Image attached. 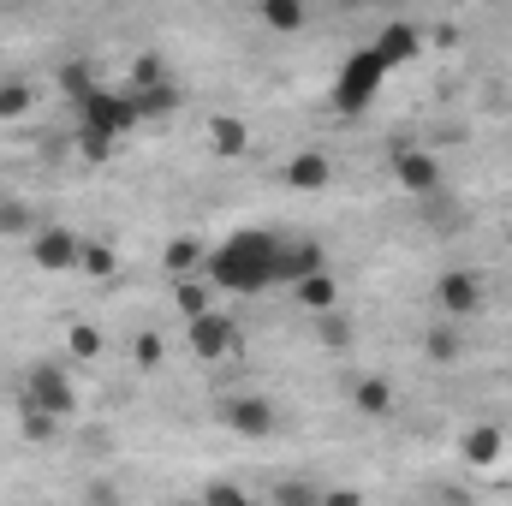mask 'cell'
<instances>
[{
  "mask_svg": "<svg viewBox=\"0 0 512 506\" xmlns=\"http://www.w3.org/2000/svg\"><path fill=\"white\" fill-rule=\"evenodd\" d=\"M18 399H30V405H42L48 417H72L78 411V387H72V370L66 364H54V358H42V364H30L24 370V393Z\"/></svg>",
  "mask_w": 512,
  "mask_h": 506,
  "instance_id": "3",
  "label": "cell"
},
{
  "mask_svg": "<svg viewBox=\"0 0 512 506\" xmlns=\"http://www.w3.org/2000/svg\"><path fill=\"white\" fill-rule=\"evenodd\" d=\"M60 90H66V96H72V102L84 108V102H90V96H96L102 84L90 78V66H84V60H72V66H60Z\"/></svg>",
  "mask_w": 512,
  "mask_h": 506,
  "instance_id": "27",
  "label": "cell"
},
{
  "mask_svg": "<svg viewBox=\"0 0 512 506\" xmlns=\"http://www.w3.org/2000/svg\"><path fill=\"white\" fill-rule=\"evenodd\" d=\"M161 268H167L173 280H191V274H203V268H209V245H203L197 233H179V239L161 251Z\"/></svg>",
  "mask_w": 512,
  "mask_h": 506,
  "instance_id": "13",
  "label": "cell"
},
{
  "mask_svg": "<svg viewBox=\"0 0 512 506\" xmlns=\"http://www.w3.org/2000/svg\"><path fill=\"white\" fill-rule=\"evenodd\" d=\"M90 506H120V495H114L108 483H96V489H90Z\"/></svg>",
  "mask_w": 512,
  "mask_h": 506,
  "instance_id": "35",
  "label": "cell"
},
{
  "mask_svg": "<svg viewBox=\"0 0 512 506\" xmlns=\"http://www.w3.org/2000/svg\"><path fill=\"white\" fill-rule=\"evenodd\" d=\"M328 268V256H322V245L316 239H280V286H298L304 274H322Z\"/></svg>",
  "mask_w": 512,
  "mask_h": 506,
  "instance_id": "12",
  "label": "cell"
},
{
  "mask_svg": "<svg viewBox=\"0 0 512 506\" xmlns=\"http://www.w3.org/2000/svg\"><path fill=\"white\" fill-rule=\"evenodd\" d=\"M30 102H36V96H30V84H24V78H6V84H0V120H24V114H30Z\"/></svg>",
  "mask_w": 512,
  "mask_h": 506,
  "instance_id": "30",
  "label": "cell"
},
{
  "mask_svg": "<svg viewBox=\"0 0 512 506\" xmlns=\"http://www.w3.org/2000/svg\"><path fill=\"white\" fill-rule=\"evenodd\" d=\"M322 506H364V495H358V489H340V483H334V489H322Z\"/></svg>",
  "mask_w": 512,
  "mask_h": 506,
  "instance_id": "34",
  "label": "cell"
},
{
  "mask_svg": "<svg viewBox=\"0 0 512 506\" xmlns=\"http://www.w3.org/2000/svg\"><path fill=\"white\" fill-rule=\"evenodd\" d=\"M66 352H72L78 364L102 358V328H90V322H72V328H66Z\"/></svg>",
  "mask_w": 512,
  "mask_h": 506,
  "instance_id": "28",
  "label": "cell"
},
{
  "mask_svg": "<svg viewBox=\"0 0 512 506\" xmlns=\"http://www.w3.org/2000/svg\"><path fill=\"white\" fill-rule=\"evenodd\" d=\"M423 352H429V364H459L465 340H459V328H453V322H435V328L423 334Z\"/></svg>",
  "mask_w": 512,
  "mask_h": 506,
  "instance_id": "23",
  "label": "cell"
},
{
  "mask_svg": "<svg viewBox=\"0 0 512 506\" xmlns=\"http://www.w3.org/2000/svg\"><path fill=\"white\" fill-rule=\"evenodd\" d=\"M173 304H179V316H185V322H197V316H209V310H215V286H209L203 274L173 280Z\"/></svg>",
  "mask_w": 512,
  "mask_h": 506,
  "instance_id": "18",
  "label": "cell"
},
{
  "mask_svg": "<svg viewBox=\"0 0 512 506\" xmlns=\"http://www.w3.org/2000/svg\"><path fill=\"white\" fill-rule=\"evenodd\" d=\"M131 358H137V370H161V334H155V328H137Z\"/></svg>",
  "mask_w": 512,
  "mask_h": 506,
  "instance_id": "32",
  "label": "cell"
},
{
  "mask_svg": "<svg viewBox=\"0 0 512 506\" xmlns=\"http://www.w3.org/2000/svg\"><path fill=\"white\" fill-rule=\"evenodd\" d=\"M316 334H322V346H352V316H340V310H328V316H316Z\"/></svg>",
  "mask_w": 512,
  "mask_h": 506,
  "instance_id": "31",
  "label": "cell"
},
{
  "mask_svg": "<svg viewBox=\"0 0 512 506\" xmlns=\"http://www.w3.org/2000/svg\"><path fill=\"white\" fill-rule=\"evenodd\" d=\"M328 179H334V161L322 149H298L286 161V185H298V191H328Z\"/></svg>",
  "mask_w": 512,
  "mask_h": 506,
  "instance_id": "14",
  "label": "cell"
},
{
  "mask_svg": "<svg viewBox=\"0 0 512 506\" xmlns=\"http://www.w3.org/2000/svg\"><path fill=\"white\" fill-rule=\"evenodd\" d=\"M215 417H221V429H233V435H245V441H268V435L280 429V411H274V399H262V393H227V399L215 405Z\"/></svg>",
  "mask_w": 512,
  "mask_h": 506,
  "instance_id": "5",
  "label": "cell"
},
{
  "mask_svg": "<svg viewBox=\"0 0 512 506\" xmlns=\"http://www.w3.org/2000/svg\"><path fill=\"white\" fill-rule=\"evenodd\" d=\"M78 274H90V280H114V274H120V251H114L108 239H84V262H78Z\"/></svg>",
  "mask_w": 512,
  "mask_h": 506,
  "instance_id": "24",
  "label": "cell"
},
{
  "mask_svg": "<svg viewBox=\"0 0 512 506\" xmlns=\"http://www.w3.org/2000/svg\"><path fill=\"white\" fill-rule=\"evenodd\" d=\"M84 126L120 143V137H126V131H137L143 120H137V102H131V90H96V96L84 102Z\"/></svg>",
  "mask_w": 512,
  "mask_h": 506,
  "instance_id": "7",
  "label": "cell"
},
{
  "mask_svg": "<svg viewBox=\"0 0 512 506\" xmlns=\"http://www.w3.org/2000/svg\"><path fill=\"white\" fill-rule=\"evenodd\" d=\"M477 304H483V274H477V268H441V274H435V310H441L447 322L471 316Z\"/></svg>",
  "mask_w": 512,
  "mask_h": 506,
  "instance_id": "8",
  "label": "cell"
},
{
  "mask_svg": "<svg viewBox=\"0 0 512 506\" xmlns=\"http://www.w3.org/2000/svg\"><path fill=\"white\" fill-rule=\"evenodd\" d=\"M280 233H233V239H221L215 251H209V268H203V280L215 286V292H239V298H256V292H268V286H280Z\"/></svg>",
  "mask_w": 512,
  "mask_h": 506,
  "instance_id": "1",
  "label": "cell"
},
{
  "mask_svg": "<svg viewBox=\"0 0 512 506\" xmlns=\"http://www.w3.org/2000/svg\"><path fill=\"white\" fill-rule=\"evenodd\" d=\"M393 405H399V393H393L387 376H352V411H364V417H393Z\"/></svg>",
  "mask_w": 512,
  "mask_h": 506,
  "instance_id": "16",
  "label": "cell"
},
{
  "mask_svg": "<svg viewBox=\"0 0 512 506\" xmlns=\"http://www.w3.org/2000/svg\"><path fill=\"white\" fill-rule=\"evenodd\" d=\"M292 298H298V310H310V316H328V310H340V280L322 268V274H304L298 286H292Z\"/></svg>",
  "mask_w": 512,
  "mask_h": 506,
  "instance_id": "15",
  "label": "cell"
},
{
  "mask_svg": "<svg viewBox=\"0 0 512 506\" xmlns=\"http://www.w3.org/2000/svg\"><path fill=\"white\" fill-rule=\"evenodd\" d=\"M0 239H36V215L12 197H0Z\"/></svg>",
  "mask_w": 512,
  "mask_h": 506,
  "instance_id": "25",
  "label": "cell"
},
{
  "mask_svg": "<svg viewBox=\"0 0 512 506\" xmlns=\"http://www.w3.org/2000/svg\"><path fill=\"white\" fill-rule=\"evenodd\" d=\"M131 102H137V120H173V114H179V90H173V84L131 90Z\"/></svg>",
  "mask_w": 512,
  "mask_h": 506,
  "instance_id": "21",
  "label": "cell"
},
{
  "mask_svg": "<svg viewBox=\"0 0 512 506\" xmlns=\"http://www.w3.org/2000/svg\"><path fill=\"white\" fill-rule=\"evenodd\" d=\"M197 506H256V501L233 483V477H209V483H203V495H197Z\"/></svg>",
  "mask_w": 512,
  "mask_h": 506,
  "instance_id": "26",
  "label": "cell"
},
{
  "mask_svg": "<svg viewBox=\"0 0 512 506\" xmlns=\"http://www.w3.org/2000/svg\"><path fill=\"white\" fill-rule=\"evenodd\" d=\"M370 48L382 54V66L393 72V66H405V60H417V54H423V30H417L411 18H393V24H382V36H376Z\"/></svg>",
  "mask_w": 512,
  "mask_h": 506,
  "instance_id": "11",
  "label": "cell"
},
{
  "mask_svg": "<svg viewBox=\"0 0 512 506\" xmlns=\"http://www.w3.org/2000/svg\"><path fill=\"white\" fill-rule=\"evenodd\" d=\"M387 167H393L399 191H411V197H441V185H447L441 155H435V149H423V143H399Z\"/></svg>",
  "mask_w": 512,
  "mask_h": 506,
  "instance_id": "4",
  "label": "cell"
},
{
  "mask_svg": "<svg viewBox=\"0 0 512 506\" xmlns=\"http://www.w3.org/2000/svg\"><path fill=\"white\" fill-rule=\"evenodd\" d=\"M185 340H191V352H197L203 364H215V358H227V352L239 346V328H233V316H221V310H209V316H197V322H185Z\"/></svg>",
  "mask_w": 512,
  "mask_h": 506,
  "instance_id": "9",
  "label": "cell"
},
{
  "mask_svg": "<svg viewBox=\"0 0 512 506\" xmlns=\"http://www.w3.org/2000/svg\"><path fill=\"white\" fill-rule=\"evenodd\" d=\"M18 435H24L30 447H48V441L60 435V417H48L42 405H30V399H18Z\"/></svg>",
  "mask_w": 512,
  "mask_h": 506,
  "instance_id": "20",
  "label": "cell"
},
{
  "mask_svg": "<svg viewBox=\"0 0 512 506\" xmlns=\"http://www.w3.org/2000/svg\"><path fill=\"white\" fill-rule=\"evenodd\" d=\"M256 18H262L268 30H280V36H298V30L310 24L304 0H262V6H256Z\"/></svg>",
  "mask_w": 512,
  "mask_h": 506,
  "instance_id": "19",
  "label": "cell"
},
{
  "mask_svg": "<svg viewBox=\"0 0 512 506\" xmlns=\"http://www.w3.org/2000/svg\"><path fill=\"white\" fill-rule=\"evenodd\" d=\"M78 149H84V161H108V155H114V149H120V143H114V137H102V131H78Z\"/></svg>",
  "mask_w": 512,
  "mask_h": 506,
  "instance_id": "33",
  "label": "cell"
},
{
  "mask_svg": "<svg viewBox=\"0 0 512 506\" xmlns=\"http://www.w3.org/2000/svg\"><path fill=\"white\" fill-rule=\"evenodd\" d=\"M459 459H465L471 471H495V465L507 459V429H501V423H471V429L459 435Z\"/></svg>",
  "mask_w": 512,
  "mask_h": 506,
  "instance_id": "10",
  "label": "cell"
},
{
  "mask_svg": "<svg viewBox=\"0 0 512 506\" xmlns=\"http://www.w3.org/2000/svg\"><path fill=\"white\" fill-rule=\"evenodd\" d=\"M30 262H36L42 274H78V262H84V233H72V227H36Z\"/></svg>",
  "mask_w": 512,
  "mask_h": 506,
  "instance_id": "6",
  "label": "cell"
},
{
  "mask_svg": "<svg viewBox=\"0 0 512 506\" xmlns=\"http://www.w3.org/2000/svg\"><path fill=\"white\" fill-rule=\"evenodd\" d=\"M155 84H167V66H161V54H155V48H143V54L131 60V84H126V90H155Z\"/></svg>",
  "mask_w": 512,
  "mask_h": 506,
  "instance_id": "29",
  "label": "cell"
},
{
  "mask_svg": "<svg viewBox=\"0 0 512 506\" xmlns=\"http://www.w3.org/2000/svg\"><path fill=\"white\" fill-rule=\"evenodd\" d=\"M209 149H215L221 161H239V155L251 149V126H245L239 114H209Z\"/></svg>",
  "mask_w": 512,
  "mask_h": 506,
  "instance_id": "17",
  "label": "cell"
},
{
  "mask_svg": "<svg viewBox=\"0 0 512 506\" xmlns=\"http://www.w3.org/2000/svg\"><path fill=\"white\" fill-rule=\"evenodd\" d=\"M268 501L274 506H322V483L316 477H280L268 489Z\"/></svg>",
  "mask_w": 512,
  "mask_h": 506,
  "instance_id": "22",
  "label": "cell"
},
{
  "mask_svg": "<svg viewBox=\"0 0 512 506\" xmlns=\"http://www.w3.org/2000/svg\"><path fill=\"white\" fill-rule=\"evenodd\" d=\"M387 84V66L376 48H352V60L340 66V78H334V114H364L376 96H382Z\"/></svg>",
  "mask_w": 512,
  "mask_h": 506,
  "instance_id": "2",
  "label": "cell"
}]
</instances>
